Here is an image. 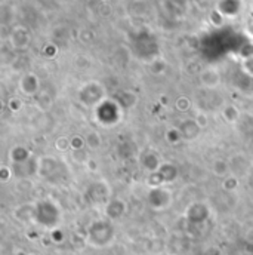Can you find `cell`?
Segmentation results:
<instances>
[{
	"mask_svg": "<svg viewBox=\"0 0 253 255\" xmlns=\"http://www.w3.org/2000/svg\"><path fill=\"white\" fill-rule=\"evenodd\" d=\"M57 147L60 148V150H68V148H71V142H70V139H67V138H58V141H57Z\"/></svg>",
	"mask_w": 253,
	"mask_h": 255,
	"instance_id": "cell-11",
	"label": "cell"
},
{
	"mask_svg": "<svg viewBox=\"0 0 253 255\" xmlns=\"http://www.w3.org/2000/svg\"><path fill=\"white\" fill-rule=\"evenodd\" d=\"M113 236H114V232L108 223L96 221L87 233V242L95 248H102L113 241Z\"/></svg>",
	"mask_w": 253,
	"mask_h": 255,
	"instance_id": "cell-1",
	"label": "cell"
},
{
	"mask_svg": "<svg viewBox=\"0 0 253 255\" xmlns=\"http://www.w3.org/2000/svg\"><path fill=\"white\" fill-rule=\"evenodd\" d=\"M222 118H224L228 124H234V122L239 121L240 112H239V109H236V107H233V106H228V107H225V109L222 110Z\"/></svg>",
	"mask_w": 253,
	"mask_h": 255,
	"instance_id": "cell-5",
	"label": "cell"
},
{
	"mask_svg": "<svg viewBox=\"0 0 253 255\" xmlns=\"http://www.w3.org/2000/svg\"><path fill=\"white\" fill-rule=\"evenodd\" d=\"M191 107V103L185 98V97H182V98H179L178 101H176V109L178 110H181V112H187L188 109Z\"/></svg>",
	"mask_w": 253,
	"mask_h": 255,
	"instance_id": "cell-10",
	"label": "cell"
},
{
	"mask_svg": "<svg viewBox=\"0 0 253 255\" xmlns=\"http://www.w3.org/2000/svg\"><path fill=\"white\" fill-rule=\"evenodd\" d=\"M153 160L156 162V160H159V159H157V156H156V154H153V153H148V154L144 157V166H145L148 171H151V172H156V171L159 169V166L153 165Z\"/></svg>",
	"mask_w": 253,
	"mask_h": 255,
	"instance_id": "cell-8",
	"label": "cell"
},
{
	"mask_svg": "<svg viewBox=\"0 0 253 255\" xmlns=\"http://www.w3.org/2000/svg\"><path fill=\"white\" fill-rule=\"evenodd\" d=\"M84 141H86L87 147H89V148H92V150H93V148H99V147H101V144H102V139H101L99 133H98V132H95V130L89 132V133L86 135Z\"/></svg>",
	"mask_w": 253,
	"mask_h": 255,
	"instance_id": "cell-6",
	"label": "cell"
},
{
	"mask_svg": "<svg viewBox=\"0 0 253 255\" xmlns=\"http://www.w3.org/2000/svg\"><path fill=\"white\" fill-rule=\"evenodd\" d=\"M194 122L197 124V127L200 128V129H204V128L209 127V118H207V115L204 112H198L195 119H194Z\"/></svg>",
	"mask_w": 253,
	"mask_h": 255,
	"instance_id": "cell-9",
	"label": "cell"
},
{
	"mask_svg": "<svg viewBox=\"0 0 253 255\" xmlns=\"http://www.w3.org/2000/svg\"><path fill=\"white\" fill-rule=\"evenodd\" d=\"M19 88L25 95H34L39 89V79L34 74H27L25 77H22Z\"/></svg>",
	"mask_w": 253,
	"mask_h": 255,
	"instance_id": "cell-3",
	"label": "cell"
},
{
	"mask_svg": "<svg viewBox=\"0 0 253 255\" xmlns=\"http://www.w3.org/2000/svg\"><path fill=\"white\" fill-rule=\"evenodd\" d=\"M222 187H224V190H236V189L239 187V180H237V177H234V175L225 177V180H224V183H222Z\"/></svg>",
	"mask_w": 253,
	"mask_h": 255,
	"instance_id": "cell-7",
	"label": "cell"
},
{
	"mask_svg": "<svg viewBox=\"0 0 253 255\" xmlns=\"http://www.w3.org/2000/svg\"><path fill=\"white\" fill-rule=\"evenodd\" d=\"M200 82H201L206 88H209V89L216 88V86L221 83L219 71H218L215 67H207V68H204V70L200 73Z\"/></svg>",
	"mask_w": 253,
	"mask_h": 255,
	"instance_id": "cell-2",
	"label": "cell"
},
{
	"mask_svg": "<svg viewBox=\"0 0 253 255\" xmlns=\"http://www.w3.org/2000/svg\"><path fill=\"white\" fill-rule=\"evenodd\" d=\"M212 171H213V174L215 175H218V177H228V174H230V165H228V162L227 160H222V159H218V160H215L213 162V165H212Z\"/></svg>",
	"mask_w": 253,
	"mask_h": 255,
	"instance_id": "cell-4",
	"label": "cell"
}]
</instances>
